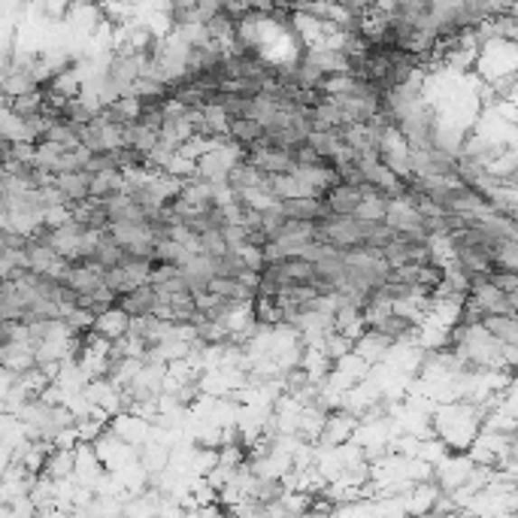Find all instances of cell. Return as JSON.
<instances>
[{
	"label": "cell",
	"mask_w": 518,
	"mask_h": 518,
	"mask_svg": "<svg viewBox=\"0 0 518 518\" xmlns=\"http://www.w3.org/2000/svg\"><path fill=\"white\" fill-rule=\"evenodd\" d=\"M367 201V185L364 188H355V185H334L331 192L325 194V203L331 215H340V219H352V215H358L361 203Z\"/></svg>",
	"instance_id": "1"
},
{
	"label": "cell",
	"mask_w": 518,
	"mask_h": 518,
	"mask_svg": "<svg viewBox=\"0 0 518 518\" xmlns=\"http://www.w3.org/2000/svg\"><path fill=\"white\" fill-rule=\"evenodd\" d=\"M131 322L134 318L127 316L122 306H112V309H107V313L98 316L94 334L103 336V340H109V343H116V340H122V336L131 334Z\"/></svg>",
	"instance_id": "2"
},
{
	"label": "cell",
	"mask_w": 518,
	"mask_h": 518,
	"mask_svg": "<svg viewBox=\"0 0 518 518\" xmlns=\"http://www.w3.org/2000/svg\"><path fill=\"white\" fill-rule=\"evenodd\" d=\"M158 304H161V300H158V291H155V285H140V288L131 291V295L118 297V306H122L131 318L152 316Z\"/></svg>",
	"instance_id": "3"
},
{
	"label": "cell",
	"mask_w": 518,
	"mask_h": 518,
	"mask_svg": "<svg viewBox=\"0 0 518 518\" xmlns=\"http://www.w3.org/2000/svg\"><path fill=\"white\" fill-rule=\"evenodd\" d=\"M91 183L94 176L91 173H64V176H55V188L67 197V203H82L91 197Z\"/></svg>",
	"instance_id": "4"
}]
</instances>
